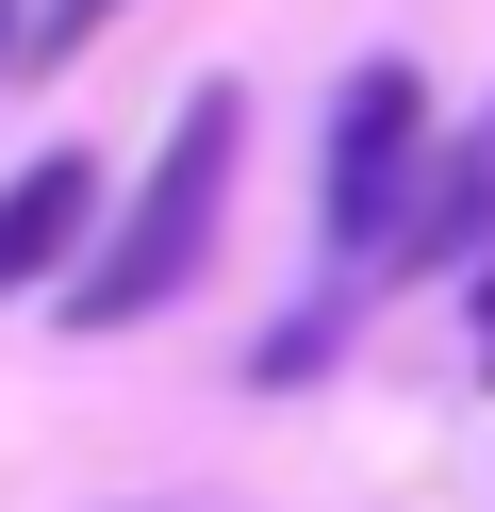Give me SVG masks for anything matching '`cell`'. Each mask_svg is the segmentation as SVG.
Masks as SVG:
<instances>
[{
    "label": "cell",
    "mask_w": 495,
    "mask_h": 512,
    "mask_svg": "<svg viewBox=\"0 0 495 512\" xmlns=\"http://www.w3.org/2000/svg\"><path fill=\"white\" fill-rule=\"evenodd\" d=\"M231 166H248V83H198V100L165 116L149 182H132V215L66 265V331H149L165 298H198V265H215V232H231Z\"/></svg>",
    "instance_id": "cell-1"
},
{
    "label": "cell",
    "mask_w": 495,
    "mask_h": 512,
    "mask_svg": "<svg viewBox=\"0 0 495 512\" xmlns=\"http://www.w3.org/2000/svg\"><path fill=\"white\" fill-rule=\"evenodd\" d=\"M99 34H116V0H33V34H17V67H83Z\"/></svg>",
    "instance_id": "cell-5"
},
{
    "label": "cell",
    "mask_w": 495,
    "mask_h": 512,
    "mask_svg": "<svg viewBox=\"0 0 495 512\" xmlns=\"http://www.w3.org/2000/svg\"><path fill=\"white\" fill-rule=\"evenodd\" d=\"M17 34H33V0H0V83H17Z\"/></svg>",
    "instance_id": "cell-6"
},
{
    "label": "cell",
    "mask_w": 495,
    "mask_h": 512,
    "mask_svg": "<svg viewBox=\"0 0 495 512\" xmlns=\"http://www.w3.org/2000/svg\"><path fill=\"white\" fill-rule=\"evenodd\" d=\"M99 232H116V166H99V149H33V166L0 182V298L66 281Z\"/></svg>",
    "instance_id": "cell-3"
},
{
    "label": "cell",
    "mask_w": 495,
    "mask_h": 512,
    "mask_svg": "<svg viewBox=\"0 0 495 512\" xmlns=\"http://www.w3.org/2000/svg\"><path fill=\"white\" fill-rule=\"evenodd\" d=\"M429 149H446V116H429V67H413V50H380V67L330 83V166H314L330 265H363V248L396 265V232H413V199H429Z\"/></svg>",
    "instance_id": "cell-2"
},
{
    "label": "cell",
    "mask_w": 495,
    "mask_h": 512,
    "mask_svg": "<svg viewBox=\"0 0 495 512\" xmlns=\"http://www.w3.org/2000/svg\"><path fill=\"white\" fill-rule=\"evenodd\" d=\"M495 248V100H479V133H446L429 149V199H413V232H396V265H479Z\"/></svg>",
    "instance_id": "cell-4"
}]
</instances>
